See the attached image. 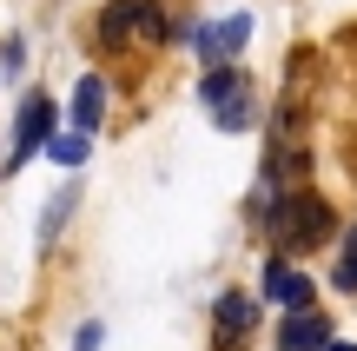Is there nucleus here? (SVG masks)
<instances>
[{"label": "nucleus", "mask_w": 357, "mask_h": 351, "mask_svg": "<svg viewBox=\"0 0 357 351\" xmlns=\"http://www.w3.org/2000/svg\"><path fill=\"white\" fill-rule=\"evenodd\" d=\"M100 40H106V47H126V40L166 47V40H172V27H166V13H159V7H146V0H119V7H106Z\"/></svg>", "instance_id": "f257e3e1"}, {"label": "nucleus", "mask_w": 357, "mask_h": 351, "mask_svg": "<svg viewBox=\"0 0 357 351\" xmlns=\"http://www.w3.org/2000/svg\"><path fill=\"white\" fill-rule=\"evenodd\" d=\"M278 239L291 252H305V246H318V239H331V206H324L318 193H291V199H278Z\"/></svg>", "instance_id": "f03ea898"}, {"label": "nucleus", "mask_w": 357, "mask_h": 351, "mask_svg": "<svg viewBox=\"0 0 357 351\" xmlns=\"http://www.w3.org/2000/svg\"><path fill=\"white\" fill-rule=\"evenodd\" d=\"M199 100L212 106V119H218V126H225V133H238L245 119H252V113H245V80L231 73V66H212V73H205Z\"/></svg>", "instance_id": "7ed1b4c3"}, {"label": "nucleus", "mask_w": 357, "mask_h": 351, "mask_svg": "<svg viewBox=\"0 0 357 351\" xmlns=\"http://www.w3.org/2000/svg\"><path fill=\"white\" fill-rule=\"evenodd\" d=\"M53 140V100L47 93H26L20 100V126H13V166H26V153Z\"/></svg>", "instance_id": "20e7f679"}, {"label": "nucleus", "mask_w": 357, "mask_h": 351, "mask_svg": "<svg viewBox=\"0 0 357 351\" xmlns=\"http://www.w3.org/2000/svg\"><path fill=\"white\" fill-rule=\"evenodd\" d=\"M252 40V13H231V20H212V27H199V60H212V66H225L231 53Z\"/></svg>", "instance_id": "39448f33"}, {"label": "nucleus", "mask_w": 357, "mask_h": 351, "mask_svg": "<svg viewBox=\"0 0 357 351\" xmlns=\"http://www.w3.org/2000/svg\"><path fill=\"white\" fill-rule=\"evenodd\" d=\"M324 345H331V325H324L311 305H298V312L278 325V351H324Z\"/></svg>", "instance_id": "423d86ee"}, {"label": "nucleus", "mask_w": 357, "mask_h": 351, "mask_svg": "<svg viewBox=\"0 0 357 351\" xmlns=\"http://www.w3.org/2000/svg\"><path fill=\"white\" fill-rule=\"evenodd\" d=\"M265 299H278L284 312H298V305H311V278L298 272L291 259H271L265 265Z\"/></svg>", "instance_id": "0eeeda50"}, {"label": "nucleus", "mask_w": 357, "mask_h": 351, "mask_svg": "<svg viewBox=\"0 0 357 351\" xmlns=\"http://www.w3.org/2000/svg\"><path fill=\"white\" fill-rule=\"evenodd\" d=\"M245 331H252V299H238V292H225V299H218V351L245 345Z\"/></svg>", "instance_id": "6e6552de"}, {"label": "nucleus", "mask_w": 357, "mask_h": 351, "mask_svg": "<svg viewBox=\"0 0 357 351\" xmlns=\"http://www.w3.org/2000/svg\"><path fill=\"white\" fill-rule=\"evenodd\" d=\"M100 113H106V80L100 73H79V87H73V113H66V119H73V126H100Z\"/></svg>", "instance_id": "1a4fd4ad"}, {"label": "nucleus", "mask_w": 357, "mask_h": 351, "mask_svg": "<svg viewBox=\"0 0 357 351\" xmlns=\"http://www.w3.org/2000/svg\"><path fill=\"white\" fill-rule=\"evenodd\" d=\"M86 140H93L86 126H73V133H53V140H47V153L60 159V166H86Z\"/></svg>", "instance_id": "9d476101"}, {"label": "nucleus", "mask_w": 357, "mask_h": 351, "mask_svg": "<svg viewBox=\"0 0 357 351\" xmlns=\"http://www.w3.org/2000/svg\"><path fill=\"white\" fill-rule=\"evenodd\" d=\"M66 212H73V186H66V193H53V199H47V219H40V246H53V239H60V225H66Z\"/></svg>", "instance_id": "9b49d317"}, {"label": "nucleus", "mask_w": 357, "mask_h": 351, "mask_svg": "<svg viewBox=\"0 0 357 351\" xmlns=\"http://www.w3.org/2000/svg\"><path fill=\"white\" fill-rule=\"evenodd\" d=\"M331 285H337V292H357V225H351L344 252H337V272H331Z\"/></svg>", "instance_id": "f8f14e48"}, {"label": "nucleus", "mask_w": 357, "mask_h": 351, "mask_svg": "<svg viewBox=\"0 0 357 351\" xmlns=\"http://www.w3.org/2000/svg\"><path fill=\"white\" fill-rule=\"evenodd\" d=\"M73 351H100V325H86V331H79V338H73Z\"/></svg>", "instance_id": "ddd939ff"}, {"label": "nucleus", "mask_w": 357, "mask_h": 351, "mask_svg": "<svg viewBox=\"0 0 357 351\" xmlns=\"http://www.w3.org/2000/svg\"><path fill=\"white\" fill-rule=\"evenodd\" d=\"M324 351H357V345H324Z\"/></svg>", "instance_id": "4468645a"}]
</instances>
